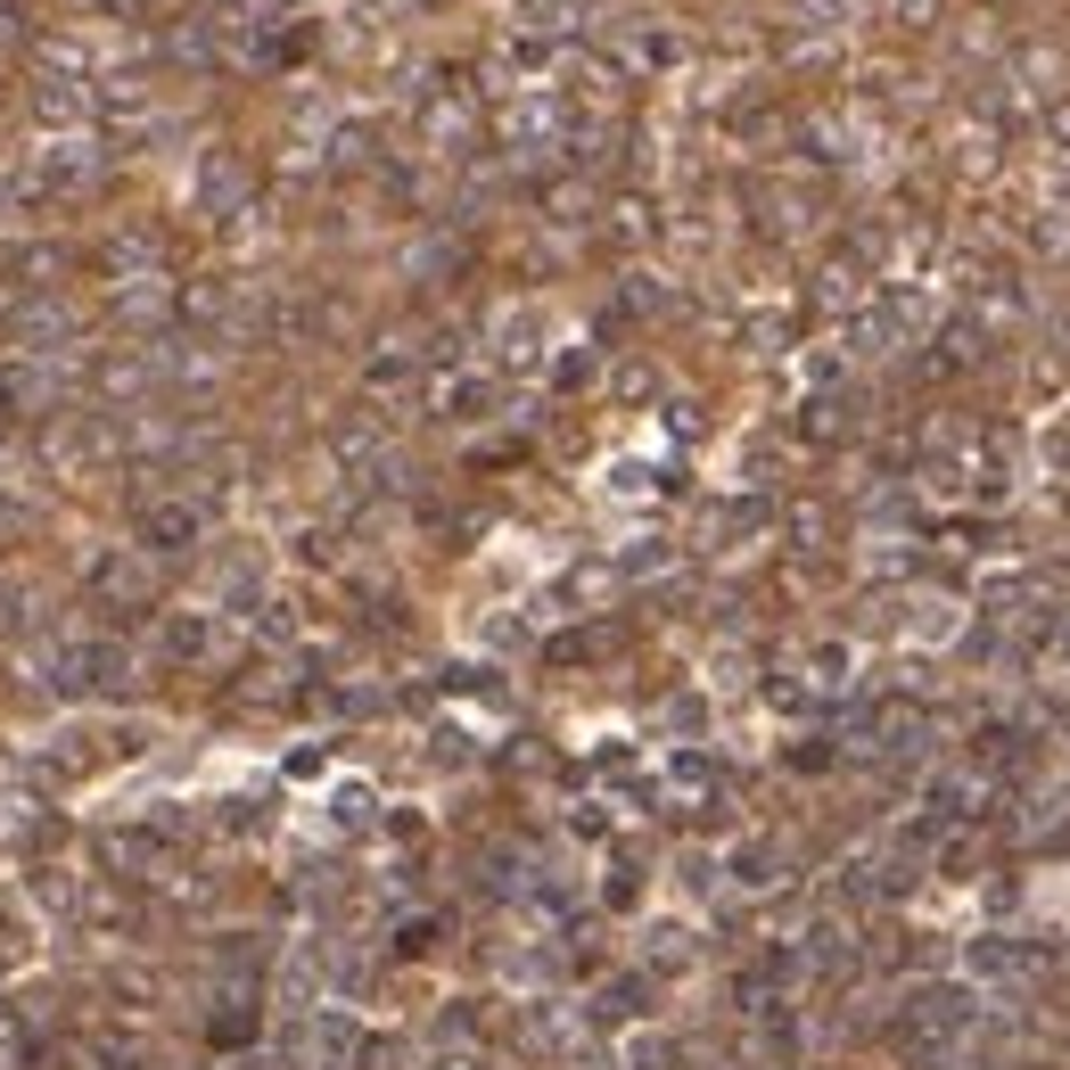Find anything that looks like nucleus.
<instances>
[{
	"label": "nucleus",
	"instance_id": "nucleus-5",
	"mask_svg": "<svg viewBox=\"0 0 1070 1070\" xmlns=\"http://www.w3.org/2000/svg\"><path fill=\"white\" fill-rule=\"evenodd\" d=\"M1046 132H1054V140H1070V99H1054V116H1046Z\"/></svg>",
	"mask_w": 1070,
	"mask_h": 1070
},
{
	"label": "nucleus",
	"instance_id": "nucleus-3",
	"mask_svg": "<svg viewBox=\"0 0 1070 1070\" xmlns=\"http://www.w3.org/2000/svg\"><path fill=\"white\" fill-rule=\"evenodd\" d=\"M198 650H206V626H198V618H174V626H165V659H198Z\"/></svg>",
	"mask_w": 1070,
	"mask_h": 1070
},
{
	"label": "nucleus",
	"instance_id": "nucleus-2",
	"mask_svg": "<svg viewBox=\"0 0 1070 1070\" xmlns=\"http://www.w3.org/2000/svg\"><path fill=\"white\" fill-rule=\"evenodd\" d=\"M511 9H519V26H536V33H560V26H569V17L585 9V0H511Z\"/></svg>",
	"mask_w": 1070,
	"mask_h": 1070
},
{
	"label": "nucleus",
	"instance_id": "nucleus-1",
	"mask_svg": "<svg viewBox=\"0 0 1070 1070\" xmlns=\"http://www.w3.org/2000/svg\"><path fill=\"white\" fill-rule=\"evenodd\" d=\"M140 536H149L157 552H181V543L198 536V511L190 502H149V511H140Z\"/></svg>",
	"mask_w": 1070,
	"mask_h": 1070
},
{
	"label": "nucleus",
	"instance_id": "nucleus-4",
	"mask_svg": "<svg viewBox=\"0 0 1070 1070\" xmlns=\"http://www.w3.org/2000/svg\"><path fill=\"white\" fill-rule=\"evenodd\" d=\"M890 17H897V26H931L939 0H890Z\"/></svg>",
	"mask_w": 1070,
	"mask_h": 1070
}]
</instances>
